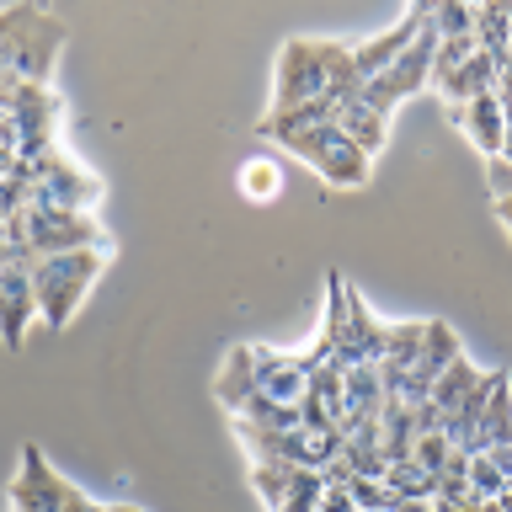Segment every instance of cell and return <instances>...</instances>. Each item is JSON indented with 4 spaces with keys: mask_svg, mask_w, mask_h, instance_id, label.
Masks as SVG:
<instances>
[{
    "mask_svg": "<svg viewBox=\"0 0 512 512\" xmlns=\"http://www.w3.org/2000/svg\"><path fill=\"white\" fill-rule=\"evenodd\" d=\"M278 144L294 150L299 160H310V166L326 176V187H363L368 182V155L336 123H315V128H304V134L278 139Z\"/></svg>",
    "mask_w": 512,
    "mask_h": 512,
    "instance_id": "cell-3",
    "label": "cell"
},
{
    "mask_svg": "<svg viewBox=\"0 0 512 512\" xmlns=\"http://www.w3.org/2000/svg\"><path fill=\"white\" fill-rule=\"evenodd\" d=\"M326 96V70H320V43L315 38H288L278 48V70H272V112H294L304 102Z\"/></svg>",
    "mask_w": 512,
    "mask_h": 512,
    "instance_id": "cell-4",
    "label": "cell"
},
{
    "mask_svg": "<svg viewBox=\"0 0 512 512\" xmlns=\"http://www.w3.org/2000/svg\"><path fill=\"white\" fill-rule=\"evenodd\" d=\"M496 214H502V224H507V235H512V198H502V203H496Z\"/></svg>",
    "mask_w": 512,
    "mask_h": 512,
    "instance_id": "cell-26",
    "label": "cell"
},
{
    "mask_svg": "<svg viewBox=\"0 0 512 512\" xmlns=\"http://www.w3.org/2000/svg\"><path fill=\"white\" fill-rule=\"evenodd\" d=\"M384 486H390L395 502H406V496H432L438 491V475H427L416 459H395V464H384Z\"/></svg>",
    "mask_w": 512,
    "mask_h": 512,
    "instance_id": "cell-17",
    "label": "cell"
},
{
    "mask_svg": "<svg viewBox=\"0 0 512 512\" xmlns=\"http://www.w3.org/2000/svg\"><path fill=\"white\" fill-rule=\"evenodd\" d=\"M496 96H502V102L512 107V59H507V64H496Z\"/></svg>",
    "mask_w": 512,
    "mask_h": 512,
    "instance_id": "cell-25",
    "label": "cell"
},
{
    "mask_svg": "<svg viewBox=\"0 0 512 512\" xmlns=\"http://www.w3.org/2000/svg\"><path fill=\"white\" fill-rule=\"evenodd\" d=\"M251 379H256V400L278 411H299L304 390H310V363L299 352H272L251 342Z\"/></svg>",
    "mask_w": 512,
    "mask_h": 512,
    "instance_id": "cell-5",
    "label": "cell"
},
{
    "mask_svg": "<svg viewBox=\"0 0 512 512\" xmlns=\"http://www.w3.org/2000/svg\"><path fill=\"white\" fill-rule=\"evenodd\" d=\"M107 267V251L91 246V251H64V256H43L32 267V288H38V320L48 331H64L75 320V310L86 304V288L102 278Z\"/></svg>",
    "mask_w": 512,
    "mask_h": 512,
    "instance_id": "cell-1",
    "label": "cell"
},
{
    "mask_svg": "<svg viewBox=\"0 0 512 512\" xmlns=\"http://www.w3.org/2000/svg\"><path fill=\"white\" fill-rule=\"evenodd\" d=\"M64 496H70V480L27 443L22 448V475H16V486H11V512H64Z\"/></svg>",
    "mask_w": 512,
    "mask_h": 512,
    "instance_id": "cell-7",
    "label": "cell"
},
{
    "mask_svg": "<svg viewBox=\"0 0 512 512\" xmlns=\"http://www.w3.org/2000/svg\"><path fill=\"white\" fill-rule=\"evenodd\" d=\"M32 267L38 262H22V256H11L6 267H0V342L11 352L27 342L32 320H38V288H32Z\"/></svg>",
    "mask_w": 512,
    "mask_h": 512,
    "instance_id": "cell-6",
    "label": "cell"
},
{
    "mask_svg": "<svg viewBox=\"0 0 512 512\" xmlns=\"http://www.w3.org/2000/svg\"><path fill=\"white\" fill-rule=\"evenodd\" d=\"M486 182H491V198H496V203H502V198H512V166H507L502 155H496V160H486Z\"/></svg>",
    "mask_w": 512,
    "mask_h": 512,
    "instance_id": "cell-22",
    "label": "cell"
},
{
    "mask_svg": "<svg viewBox=\"0 0 512 512\" xmlns=\"http://www.w3.org/2000/svg\"><path fill=\"white\" fill-rule=\"evenodd\" d=\"M448 454H454V443H448L443 432H427V438H416V448H411V459L422 464L427 475H438L443 464H448Z\"/></svg>",
    "mask_w": 512,
    "mask_h": 512,
    "instance_id": "cell-21",
    "label": "cell"
},
{
    "mask_svg": "<svg viewBox=\"0 0 512 512\" xmlns=\"http://www.w3.org/2000/svg\"><path fill=\"white\" fill-rule=\"evenodd\" d=\"M315 512H358V502H352L347 486H326V491H320V502H315Z\"/></svg>",
    "mask_w": 512,
    "mask_h": 512,
    "instance_id": "cell-23",
    "label": "cell"
},
{
    "mask_svg": "<svg viewBox=\"0 0 512 512\" xmlns=\"http://www.w3.org/2000/svg\"><path fill=\"white\" fill-rule=\"evenodd\" d=\"M427 342V320H390V347H384V374H400Z\"/></svg>",
    "mask_w": 512,
    "mask_h": 512,
    "instance_id": "cell-15",
    "label": "cell"
},
{
    "mask_svg": "<svg viewBox=\"0 0 512 512\" xmlns=\"http://www.w3.org/2000/svg\"><path fill=\"white\" fill-rule=\"evenodd\" d=\"M480 374H486V368H475V363L459 352V358L443 368V379L432 384V395H427V400H432V406H438L443 416H448V411H459V406H464V395H470L475 384H480Z\"/></svg>",
    "mask_w": 512,
    "mask_h": 512,
    "instance_id": "cell-14",
    "label": "cell"
},
{
    "mask_svg": "<svg viewBox=\"0 0 512 512\" xmlns=\"http://www.w3.org/2000/svg\"><path fill=\"white\" fill-rule=\"evenodd\" d=\"M390 512H443L438 496H406V502H395Z\"/></svg>",
    "mask_w": 512,
    "mask_h": 512,
    "instance_id": "cell-24",
    "label": "cell"
},
{
    "mask_svg": "<svg viewBox=\"0 0 512 512\" xmlns=\"http://www.w3.org/2000/svg\"><path fill=\"white\" fill-rule=\"evenodd\" d=\"M470 54H475V38H438V54H432V86H443Z\"/></svg>",
    "mask_w": 512,
    "mask_h": 512,
    "instance_id": "cell-19",
    "label": "cell"
},
{
    "mask_svg": "<svg viewBox=\"0 0 512 512\" xmlns=\"http://www.w3.org/2000/svg\"><path fill=\"white\" fill-rule=\"evenodd\" d=\"M320 70H326V102L331 107H342L363 91V75H358V64H352V43H320Z\"/></svg>",
    "mask_w": 512,
    "mask_h": 512,
    "instance_id": "cell-12",
    "label": "cell"
},
{
    "mask_svg": "<svg viewBox=\"0 0 512 512\" xmlns=\"http://www.w3.org/2000/svg\"><path fill=\"white\" fill-rule=\"evenodd\" d=\"M331 123L342 128V134H347L352 144H358V150H363L368 160H374V155L384 150V139H390V118L368 107V102H363V91L352 96V102H342V107H336V112H331Z\"/></svg>",
    "mask_w": 512,
    "mask_h": 512,
    "instance_id": "cell-10",
    "label": "cell"
},
{
    "mask_svg": "<svg viewBox=\"0 0 512 512\" xmlns=\"http://www.w3.org/2000/svg\"><path fill=\"white\" fill-rule=\"evenodd\" d=\"M427 11H432V0H416V6L400 16L390 32H379V38H368V43H352V64H358V75H363V80H374V75L390 70V64L406 54V43L416 38V32H422Z\"/></svg>",
    "mask_w": 512,
    "mask_h": 512,
    "instance_id": "cell-8",
    "label": "cell"
},
{
    "mask_svg": "<svg viewBox=\"0 0 512 512\" xmlns=\"http://www.w3.org/2000/svg\"><path fill=\"white\" fill-rule=\"evenodd\" d=\"M107 512H144V507H128V502H118V507H107Z\"/></svg>",
    "mask_w": 512,
    "mask_h": 512,
    "instance_id": "cell-27",
    "label": "cell"
},
{
    "mask_svg": "<svg viewBox=\"0 0 512 512\" xmlns=\"http://www.w3.org/2000/svg\"><path fill=\"white\" fill-rule=\"evenodd\" d=\"M347 491H352V502H358V512H390V507H395L390 486H384V480H374V475H352Z\"/></svg>",
    "mask_w": 512,
    "mask_h": 512,
    "instance_id": "cell-20",
    "label": "cell"
},
{
    "mask_svg": "<svg viewBox=\"0 0 512 512\" xmlns=\"http://www.w3.org/2000/svg\"><path fill=\"white\" fill-rule=\"evenodd\" d=\"M214 395H219L230 411H240V406H246V400L256 395V379H251V342L230 347V358H224L219 379H214Z\"/></svg>",
    "mask_w": 512,
    "mask_h": 512,
    "instance_id": "cell-13",
    "label": "cell"
},
{
    "mask_svg": "<svg viewBox=\"0 0 512 512\" xmlns=\"http://www.w3.org/2000/svg\"><path fill=\"white\" fill-rule=\"evenodd\" d=\"M240 192L256 203H272L283 192V171H278V160H267V155H251V160H240Z\"/></svg>",
    "mask_w": 512,
    "mask_h": 512,
    "instance_id": "cell-16",
    "label": "cell"
},
{
    "mask_svg": "<svg viewBox=\"0 0 512 512\" xmlns=\"http://www.w3.org/2000/svg\"><path fill=\"white\" fill-rule=\"evenodd\" d=\"M11 182L27 187L22 208H75V214H91V208L102 203V176L86 171L64 150H48L38 166H16Z\"/></svg>",
    "mask_w": 512,
    "mask_h": 512,
    "instance_id": "cell-2",
    "label": "cell"
},
{
    "mask_svg": "<svg viewBox=\"0 0 512 512\" xmlns=\"http://www.w3.org/2000/svg\"><path fill=\"white\" fill-rule=\"evenodd\" d=\"M432 27H438V38H475V6L443 0V6H432Z\"/></svg>",
    "mask_w": 512,
    "mask_h": 512,
    "instance_id": "cell-18",
    "label": "cell"
},
{
    "mask_svg": "<svg viewBox=\"0 0 512 512\" xmlns=\"http://www.w3.org/2000/svg\"><path fill=\"white\" fill-rule=\"evenodd\" d=\"M464 139L475 144L486 160H496L502 155V134H507V107H502V96L496 91H486V96H475L470 107H464Z\"/></svg>",
    "mask_w": 512,
    "mask_h": 512,
    "instance_id": "cell-9",
    "label": "cell"
},
{
    "mask_svg": "<svg viewBox=\"0 0 512 512\" xmlns=\"http://www.w3.org/2000/svg\"><path fill=\"white\" fill-rule=\"evenodd\" d=\"M496 443H512V379H502L491 390L475 432L464 438V454H486V448H496Z\"/></svg>",
    "mask_w": 512,
    "mask_h": 512,
    "instance_id": "cell-11",
    "label": "cell"
}]
</instances>
